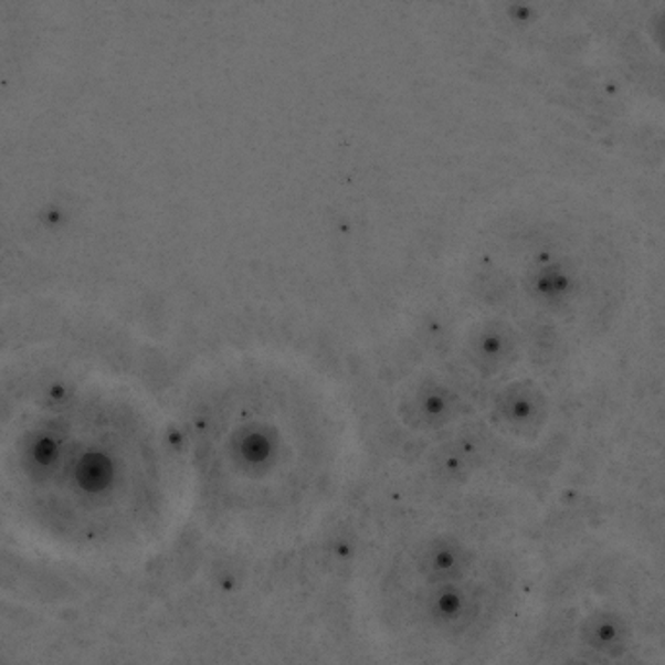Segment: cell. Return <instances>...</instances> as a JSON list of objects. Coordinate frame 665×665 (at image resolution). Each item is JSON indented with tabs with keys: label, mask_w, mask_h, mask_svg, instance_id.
I'll return each mask as SVG.
<instances>
[{
	"label": "cell",
	"mask_w": 665,
	"mask_h": 665,
	"mask_svg": "<svg viewBox=\"0 0 665 665\" xmlns=\"http://www.w3.org/2000/svg\"><path fill=\"white\" fill-rule=\"evenodd\" d=\"M508 416L514 419L518 429H537L543 421V403L536 391H521L514 398V407H508Z\"/></svg>",
	"instance_id": "3957f363"
},
{
	"label": "cell",
	"mask_w": 665,
	"mask_h": 665,
	"mask_svg": "<svg viewBox=\"0 0 665 665\" xmlns=\"http://www.w3.org/2000/svg\"><path fill=\"white\" fill-rule=\"evenodd\" d=\"M531 291L539 304H545L547 308L564 309L577 300L580 293V278H578L577 268L570 267L567 263H549L545 267L537 268L534 281H531Z\"/></svg>",
	"instance_id": "7a4b0ae2"
},
{
	"label": "cell",
	"mask_w": 665,
	"mask_h": 665,
	"mask_svg": "<svg viewBox=\"0 0 665 665\" xmlns=\"http://www.w3.org/2000/svg\"><path fill=\"white\" fill-rule=\"evenodd\" d=\"M567 636L545 665H659L633 619L613 608L582 609L574 633Z\"/></svg>",
	"instance_id": "6da1fadb"
}]
</instances>
